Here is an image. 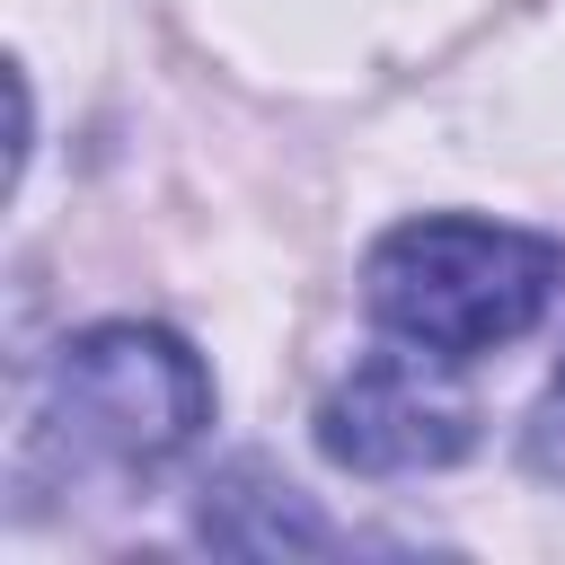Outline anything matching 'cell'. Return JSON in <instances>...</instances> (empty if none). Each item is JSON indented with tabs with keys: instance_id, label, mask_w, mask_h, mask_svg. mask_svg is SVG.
Listing matches in <instances>:
<instances>
[{
	"instance_id": "6da1fadb",
	"label": "cell",
	"mask_w": 565,
	"mask_h": 565,
	"mask_svg": "<svg viewBox=\"0 0 565 565\" xmlns=\"http://www.w3.org/2000/svg\"><path fill=\"white\" fill-rule=\"evenodd\" d=\"M565 282V247L503 230V221H397L371 247V318L397 344H424L441 362H477L539 327V309Z\"/></svg>"
},
{
	"instance_id": "277c9868",
	"label": "cell",
	"mask_w": 565,
	"mask_h": 565,
	"mask_svg": "<svg viewBox=\"0 0 565 565\" xmlns=\"http://www.w3.org/2000/svg\"><path fill=\"white\" fill-rule=\"evenodd\" d=\"M203 539L212 547H247V556L335 547V530L309 512V494L282 486V477H265V468H230L221 486H203Z\"/></svg>"
},
{
	"instance_id": "5b68a950",
	"label": "cell",
	"mask_w": 565,
	"mask_h": 565,
	"mask_svg": "<svg viewBox=\"0 0 565 565\" xmlns=\"http://www.w3.org/2000/svg\"><path fill=\"white\" fill-rule=\"evenodd\" d=\"M530 468L565 486V371H556V388H547L539 415H530Z\"/></svg>"
},
{
	"instance_id": "3957f363",
	"label": "cell",
	"mask_w": 565,
	"mask_h": 565,
	"mask_svg": "<svg viewBox=\"0 0 565 565\" xmlns=\"http://www.w3.org/2000/svg\"><path fill=\"white\" fill-rule=\"evenodd\" d=\"M477 441V406L441 380V353L397 344L371 353L327 406H318V450L362 477H406V468H450Z\"/></svg>"
},
{
	"instance_id": "7a4b0ae2",
	"label": "cell",
	"mask_w": 565,
	"mask_h": 565,
	"mask_svg": "<svg viewBox=\"0 0 565 565\" xmlns=\"http://www.w3.org/2000/svg\"><path fill=\"white\" fill-rule=\"evenodd\" d=\"M203 424H212V371L168 327L115 318V327H88L53 353L35 433H44V450H62V468L150 477Z\"/></svg>"
}]
</instances>
